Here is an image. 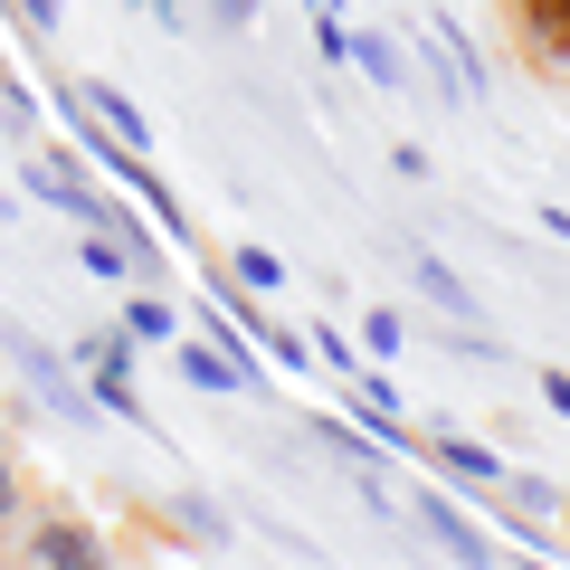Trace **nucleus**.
Instances as JSON below:
<instances>
[{
    "label": "nucleus",
    "instance_id": "13",
    "mask_svg": "<svg viewBox=\"0 0 570 570\" xmlns=\"http://www.w3.org/2000/svg\"><path fill=\"white\" fill-rule=\"evenodd\" d=\"M86 276H105V285H124V276H134V257L115 247V228H86Z\"/></svg>",
    "mask_w": 570,
    "mask_h": 570
},
{
    "label": "nucleus",
    "instance_id": "14",
    "mask_svg": "<svg viewBox=\"0 0 570 570\" xmlns=\"http://www.w3.org/2000/svg\"><path fill=\"white\" fill-rule=\"evenodd\" d=\"M504 494H513V513H532V523L561 513V485H551V475H504Z\"/></svg>",
    "mask_w": 570,
    "mask_h": 570
},
{
    "label": "nucleus",
    "instance_id": "7",
    "mask_svg": "<svg viewBox=\"0 0 570 570\" xmlns=\"http://www.w3.org/2000/svg\"><path fill=\"white\" fill-rule=\"evenodd\" d=\"M428 456H438V475H456V485H475V494H504V456L494 448H475V438H428Z\"/></svg>",
    "mask_w": 570,
    "mask_h": 570
},
{
    "label": "nucleus",
    "instance_id": "3",
    "mask_svg": "<svg viewBox=\"0 0 570 570\" xmlns=\"http://www.w3.org/2000/svg\"><path fill=\"white\" fill-rule=\"evenodd\" d=\"M419 532H428L438 551H456L466 570H485V561H494V542L466 523V513H456V494H448V485H419Z\"/></svg>",
    "mask_w": 570,
    "mask_h": 570
},
{
    "label": "nucleus",
    "instance_id": "6",
    "mask_svg": "<svg viewBox=\"0 0 570 570\" xmlns=\"http://www.w3.org/2000/svg\"><path fill=\"white\" fill-rule=\"evenodd\" d=\"M181 381H190V390H219V400H228V390H257V362H238V352L209 333V343H181Z\"/></svg>",
    "mask_w": 570,
    "mask_h": 570
},
{
    "label": "nucleus",
    "instance_id": "18",
    "mask_svg": "<svg viewBox=\"0 0 570 570\" xmlns=\"http://www.w3.org/2000/svg\"><path fill=\"white\" fill-rule=\"evenodd\" d=\"M209 10H219V29H247V20H257V0H209Z\"/></svg>",
    "mask_w": 570,
    "mask_h": 570
},
{
    "label": "nucleus",
    "instance_id": "15",
    "mask_svg": "<svg viewBox=\"0 0 570 570\" xmlns=\"http://www.w3.org/2000/svg\"><path fill=\"white\" fill-rule=\"evenodd\" d=\"M362 343H371V352H400V343H409V324H400L390 305H371V314H362Z\"/></svg>",
    "mask_w": 570,
    "mask_h": 570
},
{
    "label": "nucleus",
    "instance_id": "19",
    "mask_svg": "<svg viewBox=\"0 0 570 570\" xmlns=\"http://www.w3.org/2000/svg\"><path fill=\"white\" fill-rule=\"evenodd\" d=\"M542 400H551V409L570 419V371H542Z\"/></svg>",
    "mask_w": 570,
    "mask_h": 570
},
{
    "label": "nucleus",
    "instance_id": "9",
    "mask_svg": "<svg viewBox=\"0 0 570 570\" xmlns=\"http://www.w3.org/2000/svg\"><path fill=\"white\" fill-rule=\"evenodd\" d=\"M523 10V39L542 67H570V0H513Z\"/></svg>",
    "mask_w": 570,
    "mask_h": 570
},
{
    "label": "nucleus",
    "instance_id": "16",
    "mask_svg": "<svg viewBox=\"0 0 570 570\" xmlns=\"http://www.w3.org/2000/svg\"><path fill=\"white\" fill-rule=\"evenodd\" d=\"M20 20L39 29V39H58V29H67V0H20Z\"/></svg>",
    "mask_w": 570,
    "mask_h": 570
},
{
    "label": "nucleus",
    "instance_id": "5",
    "mask_svg": "<svg viewBox=\"0 0 570 570\" xmlns=\"http://www.w3.org/2000/svg\"><path fill=\"white\" fill-rule=\"evenodd\" d=\"M67 105H77V115H96L105 134H115V142H134V153H142V142H153V124H142V105L124 96V86H105V77H86V86H67Z\"/></svg>",
    "mask_w": 570,
    "mask_h": 570
},
{
    "label": "nucleus",
    "instance_id": "2",
    "mask_svg": "<svg viewBox=\"0 0 570 570\" xmlns=\"http://www.w3.org/2000/svg\"><path fill=\"white\" fill-rule=\"evenodd\" d=\"M0 352H10V371H20V381L39 390V400L58 409V419H77V428L96 419V400H86V381H77V371H67L58 352H48V343H29V333H0Z\"/></svg>",
    "mask_w": 570,
    "mask_h": 570
},
{
    "label": "nucleus",
    "instance_id": "17",
    "mask_svg": "<svg viewBox=\"0 0 570 570\" xmlns=\"http://www.w3.org/2000/svg\"><path fill=\"white\" fill-rule=\"evenodd\" d=\"M20 494H29V485H20V466H10V448H0V523L20 513Z\"/></svg>",
    "mask_w": 570,
    "mask_h": 570
},
{
    "label": "nucleus",
    "instance_id": "8",
    "mask_svg": "<svg viewBox=\"0 0 570 570\" xmlns=\"http://www.w3.org/2000/svg\"><path fill=\"white\" fill-rule=\"evenodd\" d=\"M409 276H419V295H428V305H438V314H448V324H485V305H475V285L456 276L448 257H419V266H409Z\"/></svg>",
    "mask_w": 570,
    "mask_h": 570
},
{
    "label": "nucleus",
    "instance_id": "11",
    "mask_svg": "<svg viewBox=\"0 0 570 570\" xmlns=\"http://www.w3.org/2000/svg\"><path fill=\"white\" fill-rule=\"evenodd\" d=\"M124 333H134V343H171V333H181V314H171L163 295H124Z\"/></svg>",
    "mask_w": 570,
    "mask_h": 570
},
{
    "label": "nucleus",
    "instance_id": "4",
    "mask_svg": "<svg viewBox=\"0 0 570 570\" xmlns=\"http://www.w3.org/2000/svg\"><path fill=\"white\" fill-rule=\"evenodd\" d=\"M29 561H58V570H105V532H96V523H67V513H48V523H29Z\"/></svg>",
    "mask_w": 570,
    "mask_h": 570
},
{
    "label": "nucleus",
    "instance_id": "10",
    "mask_svg": "<svg viewBox=\"0 0 570 570\" xmlns=\"http://www.w3.org/2000/svg\"><path fill=\"white\" fill-rule=\"evenodd\" d=\"M343 58H352V67H362V77H371V86H400V77H409V67H400V48H390V39H381V29H343Z\"/></svg>",
    "mask_w": 570,
    "mask_h": 570
},
{
    "label": "nucleus",
    "instance_id": "1",
    "mask_svg": "<svg viewBox=\"0 0 570 570\" xmlns=\"http://www.w3.org/2000/svg\"><path fill=\"white\" fill-rule=\"evenodd\" d=\"M77 362H86V400L142 428V390H134V333H86V343H77Z\"/></svg>",
    "mask_w": 570,
    "mask_h": 570
},
{
    "label": "nucleus",
    "instance_id": "12",
    "mask_svg": "<svg viewBox=\"0 0 570 570\" xmlns=\"http://www.w3.org/2000/svg\"><path fill=\"white\" fill-rule=\"evenodd\" d=\"M228 266H238V295H276V285H285V257H276V247H238Z\"/></svg>",
    "mask_w": 570,
    "mask_h": 570
}]
</instances>
